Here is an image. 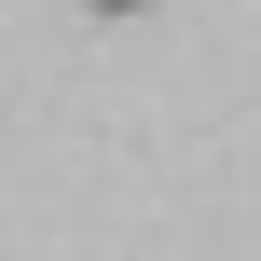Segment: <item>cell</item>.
<instances>
[{
	"mask_svg": "<svg viewBox=\"0 0 261 261\" xmlns=\"http://www.w3.org/2000/svg\"><path fill=\"white\" fill-rule=\"evenodd\" d=\"M96 14H151V0H96Z\"/></svg>",
	"mask_w": 261,
	"mask_h": 261,
	"instance_id": "6da1fadb",
	"label": "cell"
}]
</instances>
